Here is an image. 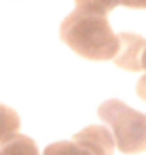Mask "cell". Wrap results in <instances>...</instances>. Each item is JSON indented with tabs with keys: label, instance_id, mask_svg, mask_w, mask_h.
I'll list each match as a JSON object with an SVG mask.
<instances>
[{
	"label": "cell",
	"instance_id": "obj_1",
	"mask_svg": "<svg viewBox=\"0 0 146 155\" xmlns=\"http://www.w3.org/2000/svg\"><path fill=\"white\" fill-rule=\"evenodd\" d=\"M59 36L74 53L87 60H114L119 51V38L112 32L106 15H93L81 9H74L62 21Z\"/></svg>",
	"mask_w": 146,
	"mask_h": 155
},
{
	"label": "cell",
	"instance_id": "obj_2",
	"mask_svg": "<svg viewBox=\"0 0 146 155\" xmlns=\"http://www.w3.org/2000/svg\"><path fill=\"white\" fill-rule=\"evenodd\" d=\"M100 119L110 127L114 147L125 153H142L146 151V115L133 110L121 100H106L97 108Z\"/></svg>",
	"mask_w": 146,
	"mask_h": 155
},
{
	"label": "cell",
	"instance_id": "obj_3",
	"mask_svg": "<svg viewBox=\"0 0 146 155\" xmlns=\"http://www.w3.org/2000/svg\"><path fill=\"white\" fill-rule=\"evenodd\" d=\"M114 140L106 125H87L72 140L53 142L43 155H112Z\"/></svg>",
	"mask_w": 146,
	"mask_h": 155
},
{
	"label": "cell",
	"instance_id": "obj_4",
	"mask_svg": "<svg viewBox=\"0 0 146 155\" xmlns=\"http://www.w3.org/2000/svg\"><path fill=\"white\" fill-rule=\"evenodd\" d=\"M116 38L119 51L114 55V64L123 70H142V53L146 49V38L131 32H121L116 34Z\"/></svg>",
	"mask_w": 146,
	"mask_h": 155
},
{
	"label": "cell",
	"instance_id": "obj_5",
	"mask_svg": "<svg viewBox=\"0 0 146 155\" xmlns=\"http://www.w3.org/2000/svg\"><path fill=\"white\" fill-rule=\"evenodd\" d=\"M0 155H38V149L30 136L17 132L9 136L5 142H0Z\"/></svg>",
	"mask_w": 146,
	"mask_h": 155
},
{
	"label": "cell",
	"instance_id": "obj_6",
	"mask_svg": "<svg viewBox=\"0 0 146 155\" xmlns=\"http://www.w3.org/2000/svg\"><path fill=\"white\" fill-rule=\"evenodd\" d=\"M19 125H21L19 115H17L13 108L5 106V104H0V142H5L9 136L17 134Z\"/></svg>",
	"mask_w": 146,
	"mask_h": 155
},
{
	"label": "cell",
	"instance_id": "obj_7",
	"mask_svg": "<svg viewBox=\"0 0 146 155\" xmlns=\"http://www.w3.org/2000/svg\"><path fill=\"white\" fill-rule=\"evenodd\" d=\"M76 9L93 15H108L114 7H119V0H74Z\"/></svg>",
	"mask_w": 146,
	"mask_h": 155
},
{
	"label": "cell",
	"instance_id": "obj_8",
	"mask_svg": "<svg viewBox=\"0 0 146 155\" xmlns=\"http://www.w3.org/2000/svg\"><path fill=\"white\" fill-rule=\"evenodd\" d=\"M119 5L129 9H146V0H119Z\"/></svg>",
	"mask_w": 146,
	"mask_h": 155
},
{
	"label": "cell",
	"instance_id": "obj_9",
	"mask_svg": "<svg viewBox=\"0 0 146 155\" xmlns=\"http://www.w3.org/2000/svg\"><path fill=\"white\" fill-rule=\"evenodd\" d=\"M135 91H138V96H140V98L146 102V74H144V77L138 81V87H135Z\"/></svg>",
	"mask_w": 146,
	"mask_h": 155
}]
</instances>
